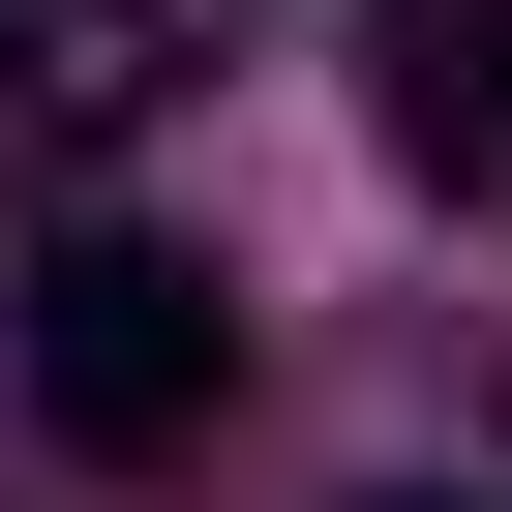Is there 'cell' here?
I'll use <instances>...</instances> for the list:
<instances>
[{
	"label": "cell",
	"instance_id": "6da1fadb",
	"mask_svg": "<svg viewBox=\"0 0 512 512\" xmlns=\"http://www.w3.org/2000/svg\"><path fill=\"white\" fill-rule=\"evenodd\" d=\"M211 392H241V302L91 211L61 272H31V422H61V452H211Z\"/></svg>",
	"mask_w": 512,
	"mask_h": 512
},
{
	"label": "cell",
	"instance_id": "7a4b0ae2",
	"mask_svg": "<svg viewBox=\"0 0 512 512\" xmlns=\"http://www.w3.org/2000/svg\"><path fill=\"white\" fill-rule=\"evenodd\" d=\"M211 91V0H0V211H61L91 151H151Z\"/></svg>",
	"mask_w": 512,
	"mask_h": 512
},
{
	"label": "cell",
	"instance_id": "3957f363",
	"mask_svg": "<svg viewBox=\"0 0 512 512\" xmlns=\"http://www.w3.org/2000/svg\"><path fill=\"white\" fill-rule=\"evenodd\" d=\"M392 151L422 181H512V0H392Z\"/></svg>",
	"mask_w": 512,
	"mask_h": 512
},
{
	"label": "cell",
	"instance_id": "277c9868",
	"mask_svg": "<svg viewBox=\"0 0 512 512\" xmlns=\"http://www.w3.org/2000/svg\"><path fill=\"white\" fill-rule=\"evenodd\" d=\"M392 512H482V482H392Z\"/></svg>",
	"mask_w": 512,
	"mask_h": 512
}]
</instances>
